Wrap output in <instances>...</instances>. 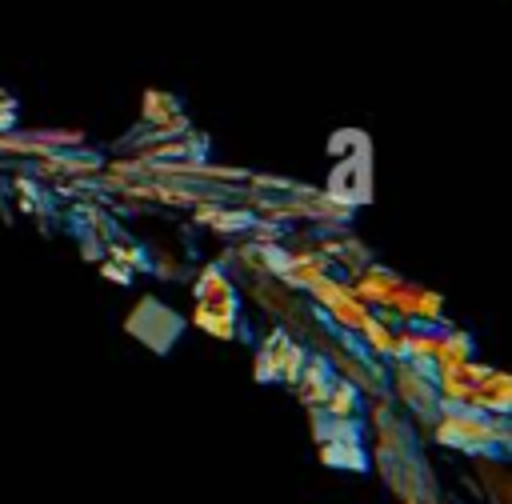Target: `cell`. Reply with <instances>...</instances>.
<instances>
[{
	"label": "cell",
	"instance_id": "1",
	"mask_svg": "<svg viewBox=\"0 0 512 504\" xmlns=\"http://www.w3.org/2000/svg\"><path fill=\"white\" fill-rule=\"evenodd\" d=\"M304 360H308V352L300 348V340H292L284 328H276V332L264 336L252 372H256V380H284V384H292L300 376Z\"/></svg>",
	"mask_w": 512,
	"mask_h": 504
},
{
	"label": "cell",
	"instance_id": "2",
	"mask_svg": "<svg viewBox=\"0 0 512 504\" xmlns=\"http://www.w3.org/2000/svg\"><path fill=\"white\" fill-rule=\"evenodd\" d=\"M192 324L204 328V332L216 336V340H232V336H240V332H244V320H240V300H236V292L196 300V308H192Z\"/></svg>",
	"mask_w": 512,
	"mask_h": 504
},
{
	"label": "cell",
	"instance_id": "3",
	"mask_svg": "<svg viewBox=\"0 0 512 504\" xmlns=\"http://www.w3.org/2000/svg\"><path fill=\"white\" fill-rule=\"evenodd\" d=\"M332 364L324 360V356H308L304 360V368H300V376L292 380V388H296V396L308 404V408H316L324 396H328V388H332Z\"/></svg>",
	"mask_w": 512,
	"mask_h": 504
},
{
	"label": "cell",
	"instance_id": "4",
	"mask_svg": "<svg viewBox=\"0 0 512 504\" xmlns=\"http://www.w3.org/2000/svg\"><path fill=\"white\" fill-rule=\"evenodd\" d=\"M508 396H512L508 376H504V372H496V368H488V376L472 388L468 408H476V412H508V404H512Z\"/></svg>",
	"mask_w": 512,
	"mask_h": 504
},
{
	"label": "cell",
	"instance_id": "5",
	"mask_svg": "<svg viewBox=\"0 0 512 504\" xmlns=\"http://www.w3.org/2000/svg\"><path fill=\"white\" fill-rule=\"evenodd\" d=\"M360 396H364V392H360L352 380H332V388H328V396L316 404V412L336 416V420H360V408H364Z\"/></svg>",
	"mask_w": 512,
	"mask_h": 504
},
{
	"label": "cell",
	"instance_id": "6",
	"mask_svg": "<svg viewBox=\"0 0 512 504\" xmlns=\"http://www.w3.org/2000/svg\"><path fill=\"white\" fill-rule=\"evenodd\" d=\"M324 460L336 468H364V452L356 440H328L324 444Z\"/></svg>",
	"mask_w": 512,
	"mask_h": 504
},
{
	"label": "cell",
	"instance_id": "7",
	"mask_svg": "<svg viewBox=\"0 0 512 504\" xmlns=\"http://www.w3.org/2000/svg\"><path fill=\"white\" fill-rule=\"evenodd\" d=\"M12 120H16V104H12L8 92H0V128H8Z\"/></svg>",
	"mask_w": 512,
	"mask_h": 504
},
{
	"label": "cell",
	"instance_id": "8",
	"mask_svg": "<svg viewBox=\"0 0 512 504\" xmlns=\"http://www.w3.org/2000/svg\"><path fill=\"white\" fill-rule=\"evenodd\" d=\"M104 276H112V280H128V272H120V264H104Z\"/></svg>",
	"mask_w": 512,
	"mask_h": 504
}]
</instances>
